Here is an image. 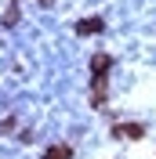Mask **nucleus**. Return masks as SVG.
I'll list each match as a JSON object with an SVG mask.
<instances>
[{"label": "nucleus", "mask_w": 156, "mask_h": 159, "mask_svg": "<svg viewBox=\"0 0 156 159\" xmlns=\"http://www.w3.org/2000/svg\"><path fill=\"white\" fill-rule=\"evenodd\" d=\"M4 22H7V25H15V22H18V7H11L7 15H4Z\"/></svg>", "instance_id": "20e7f679"}, {"label": "nucleus", "mask_w": 156, "mask_h": 159, "mask_svg": "<svg viewBox=\"0 0 156 159\" xmlns=\"http://www.w3.org/2000/svg\"><path fill=\"white\" fill-rule=\"evenodd\" d=\"M76 33H80V36H95V33H102V18H80L76 22Z\"/></svg>", "instance_id": "f257e3e1"}, {"label": "nucleus", "mask_w": 156, "mask_h": 159, "mask_svg": "<svg viewBox=\"0 0 156 159\" xmlns=\"http://www.w3.org/2000/svg\"><path fill=\"white\" fill-rule=\"evenodd\" d=\"M109 65H113V58L109 54H95V61H91V69H95V76H105Z\"/></svg>", "instance_id": "7ed1b4c3"}, {"label": "nucleus", "mask_w": 156, "mask_h": 159, "mask_svg": "<svg viewBox=\"0 0 156 159\" xmlns=\"http://www.w3.org/2000/svg\"><path fill=\"white\" fill-rule=\"evenodd\" d=\"M113 134H116V138H142L145 127H142V123H127V127H113Z\"/></svg>", "instance_id": "f03ea898"}]
</instances>
